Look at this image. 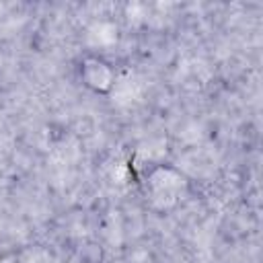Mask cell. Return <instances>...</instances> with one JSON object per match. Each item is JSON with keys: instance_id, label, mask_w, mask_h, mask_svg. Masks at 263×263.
Here are the masks:
<instances>
[{"instance_id": "3957f363", "label": "cell", "mask_w": 263, "mask_h": 263, "mask_svg": "<svg viewBox=\"0 0 263 263\" xmlns=\"http://www.w3.org/2000/svg\"><path fill=\"white\" fill-rule=\"evenodd\" d=\"M78 263H103V261H99V259H82Z\"/></svg>"}, {"instance_id": "7a4b0ae2", "label": "cell", "mask_w": 263, "mask_h": 263, "mask_svg": "<svg viewBox=\"0 0 263 263\" xmlns=\"http://www.w3.org/2000/svg\"><path fill=\"white\" fill-rule=\"evenodd\" d=\"M74 76L78 84L97 97H109L119 82L117 64L99 51H84L74 62Z\"/></svg>"}, {"instance_id": "6da1fadb", "label": "cell", "mask_w": 263, "mask_h": 263, "mask_svg": "<svg viewBox=\"0 0 263 263\" xmlns=\"http://www.w3.org/2000/svg\"><path fill=\"white\" fill-rule=\"evenodd\" d=\"M138 191L146 210L158 216L177 212L193 193L191 179L173 162H150L138 177Z\"/></svg>"}]
</instances>
